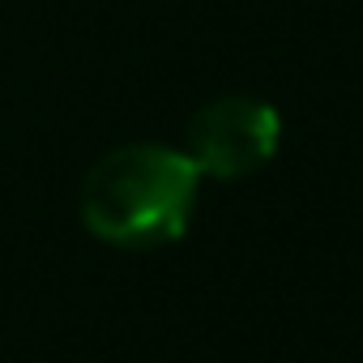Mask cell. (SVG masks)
<instances>
[{
	"instance_id": "6da1fadb",
	"label": "cell",
	"mask_w": 363,
	"mask_h": 363,
	"mask_svg": "<svg viewBox=\"0 0 363 363\" xmlns=\"http://www.w3.org/2000/svg\"><path fill=\"white\" fill-rule=\"evenodd\" d=\"M197 179L189 154L162 145H120L103 154L82 184V218L86 227L120 248H154L179 240Z\"/></svg>"
},
{
	"instance_id": "7a4b0ae2",
	"label": "cell",
	"mask_w": 363,
	"mask_h": 363,
	"mask_svg": "<svg viewBox=\"0 0 363 363\" xmlns=\"http://www.w3.org/2000/svg\"><path fill=\"white\" fill-rule=\"evenodd\" d=\"M278 111L261 99L231 94L206 103L189 128V158L201 175L235 179L257 171L278 150Z\"/></svg>"
}]
</instances>
